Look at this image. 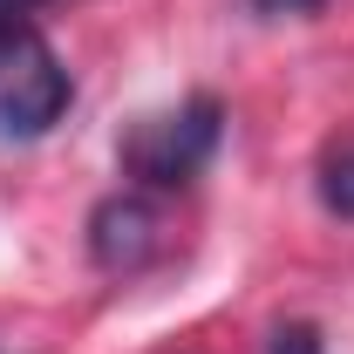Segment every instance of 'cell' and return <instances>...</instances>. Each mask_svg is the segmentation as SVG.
Here are the masks:
<instances>
[{
    "instance_id": "1",
    "label": "cell",
    "mask_w": 354,
    "mask_h": 354,
    "mask_svg": "<svg viewBox=\"0 0 354 354\" xmlns=\"http://www.w3.org/2000/svg\"><path fill=\"white\" fill-rule=\"evenodd\" d=\"M68 109V68L35 21L0 7V136H48Z\"/></svg>"
},
{
    "instance_id": "2",
    "label": "cell",
    "mask_w": 354,
    "mask_h": 354,
    "mask_svg": "<svg viewBox=\"0 0 354 354\" xmlns=\"http://www.w3.org/2000/svg\"><path fill=\"white\" fill-rule=\"evenodd\" d=\"M218 136H225L218 95H191V102L164 109V116H143V123L123 136V171H130L143 191H177V184H191V177L212 164Z\"/></svg>"
},
{
    "instance_id": "3",
    "label": "cell",
    "mask_w": 354,
    "mask_h": 354,
    "mask_svg": "<svg viewBox=\"0 0 354 354\" xmlns=\"http://www.w3.org/2000/svg\"><path fill=\"white\" fill-rule=\"evenodd\" d=\"M157 245H164V225H157V205L143 191H116V198L95 205V218H88V252H95V266L136 272L143 259H157Z\"/></svg>"
},
{
    "instance_id": "4",
    "label": "cell",
    "mask_w": 354,
    "mask_h": 354,
    "mask_svg": "<svg viewBox=\"0 0 354 354\" xmlns=\"http://www.w3.org/2000/svg\"><path fill=\"white\" fill-rule=\"evenodd\" d=\"M320 205L334 218H354V143H334L320 157Z\"/></svg>"
},
{
    "instance_id": "5",
    "label": "cell",
    "mask_w": 354,
    "mask_h": 354,
    "mask_svg": "<svg viewBox=\"0 0 354 354\" xmlns=\"http://www.w3.org/2000/svg\"><path fill=\"white\" fill-rule=\"evenodd\" d=\"M266 354H327V348H320V334H313L307 320H286V327L266 341Z\"/></svg>"
},
{
    "instance_id": "6",
    "label": "cell",
    "mask_w": 354,
    "mask_h": 354,
    "mask_svg": "<svg viewBox=\"0 0 354 354\" xmlns=\"http://www.w3.org/2000/svg\"><path fill=\"white\" fill-rule=\"evenodd\" d=\"M252 7H259V14H272V21H279V14H313L320 0H252Z\"/></svg>"
}]
</instances>
